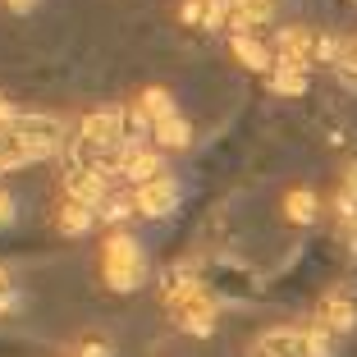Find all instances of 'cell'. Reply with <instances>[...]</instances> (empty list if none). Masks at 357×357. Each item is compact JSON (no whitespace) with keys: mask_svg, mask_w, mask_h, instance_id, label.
Returning a JSON list of instances; mask_svg holds the SVG:
<instances>
[{"mask_svg":"<svg viewBox=\"0 0 357 357\" xmlns=\"http://www.w3.org/2000/svg\"><path fill=\"white\" fill-rule=\"evenodd\" d=\"M5 5H10L14 14H28V10H37V5H42V0H5Z\"/></svg>","mask_w":357,"mask_h":357,"instance_id":"18","label":"cell"},{"mask_svg":"<svg viewBox=\"0 0 357 357\" xmlns=\"http://www.w3.org/2000/svg\"><path fill=\"white\" fill-rule=\"evenodd\" d=\"M0 289H10V271L5 266H0Z\"/></svg>","mask_w":357,"mask_h":357,"instance_id":"19","label":"cell"},{"mask_svg":"<svg viewBox=\"0 0 357 357\" xmlns=\"http://www.w3.org/2000/svg\"><path fill=\"white\" fill-rule=\"evenodd\" d=\"M10 128L32 147V156H37V160L51 156V151L60 147V137H64V133H60V119H51V115H19Z\"/></svg>","mask_w":357,"mask_h":357,"instance_id":"5","label":"cell"},{"mask_svg":"<svg viewBox=\"0 0 357 357\" xmlns=\"http://www.w3.org/2000/svg\"><path fill=\"white\" fill-rule=\"evenodd\" d=\"M96 220V206H83V202L64 197L60 211H55V225H60V234H69V238H78V234H87Z\"/></svg>","mask_w":357,"mask_h":357,"instance_id":"7","label":"cell"},{"mask_svg":"<svg viewBox=\"0 0 357 357\" xmlns=\"http://www.w3.org/2000/svg\"><path fill=\"white\" fill-rule=\"evenodd\" d=\"M10 220H14V197L0 192V225H10Z\"/></svg>","mask_w":357,"mask_h":357,"instance_id":"17","label":"cell"},{"mask_svg":"<svg viewBox=\"0 0 357 357\" xmlns=\"http://www.w3.org/2000/svg\"><path fill=\"white\" fill-rule=\"evenodd\" d=\"M335 69H339V74L348 78V83H357V37H353V42H339Z\"/></svg>","mask_w":357,"mask_h":357,"instance_id":"15","label":"cell"},{"mask_svg":"<svg viewBox=\"0 0 357 357\" xmlns=\"http://www.w3.org/2000/svg\"><path fill=\"white\" fill-rule=\"evenodd\" d=\"M348 192H357V169H353V174H348Z\"/></svg>","mask_w":357,"mask_h":357,"instance_id":"20","label":"cell"},{"mask_svg":"<svg viewBox=\"0 0 357 357\" xmlns=\"http://www.w3.org/2000/svg\"><path fill=\"white\" fill-rule=\"evenodd\" d=\"M101 275L110 289H119V294H128V289H137V284L147 280V257H142V248H137L133 234L115 229L110 238H105L101 248Z\"/></svg>","mask_w":357,"mask_h":357,"instance_id":"1","label":"cell"},{"mask_svg":"<svg viewBox=\"0 0 357 357\" xmlns=\"http://www.w3.org/2000/svg\"><path fill=\"white\" fill-rule=\"evenodd\" d=\"M137 211V202H133V192H110V197L96 206V220H105V225H124L128 215Z\"/></svg>","mask_w":357,"mask_h":357,"instance_id":"12","label":"cell"},{"mask_svg":"<svg viewBox=\"0 0 357 357\" xmlns=\"http://www.w3.org/2000/svg\"><path fill=\"white\" fill-rule=\"evenodd\" d=\"M271 83H275V92L298 96L307 87V69H298V64H275V69H271Z\"/></svg>","mask_w":357,"mask_h":357,"instance_id":"13","label":"cell"},{"mask_svg":"<svg viewBox=\"0 0 357 357\" xmlns=\"http://www.w3.org/2000/svg\"><path fill=\"white\" fill-rule=\"evenodd\" d=\"M151 142H156L160 151H178V147H188L192 142V128H188V119H165V124H156L151 128Z\"/></svg>","mask_w":357,"mask_h":357,"instance_id":"10","label":"cell"},{"mask_svg":"<svg viewBox=\"0 0 357 357\" xmlns=\"http://www.w3.org/2000/svg\"><path fill=\"white\" fill-rule=\"evenodd\" d=\"M353 303H348L344 294H330L326 303H321V312H316V326L321 330H330V335H339V330H348L353 326Z\"/></svg>","mask_w":357,"mask_h":357,"instance_id":"9","label":"cell"},{"mask_svg":"<svg viewBox=\"0 0 357 357\" xmlns=\"http://www.w3.org/2000/svg\"><path fill=\"white\" fill-rule=\"evenodd\" d=\"M284 215L294 225H307V220H316V197L307 188H294L289 197H284Z\"/></svg>","mask_w":357,"mask_h":357,"instance_id":"14","label":"cell"},{"mask_svg":"<svg viewBox=\"0 0 357 357\" xmlns=\"http://www.w3.org/2000/svg\"><path fill=\"white\" fill-rule=\"evenodd\" d=\"M74 357H110V348H105L101 339H83V344L74 348Z\"/></svg>","mask_w":357,"mask_h":357,"instance_id":"16","label":"cell"},{"mask_svg":"<svg viewBox=\"0 0 357 357\" xmlns=\"http://www.w3.org/2000/svg\"><path fill=\"white\" fill-rule=\"evenodd\" d=\"M133 202H137V211H142V215H151V220H156V215H169V211L178 206V183L174 178H151V183H142V188H133Z\"/></svg>","mask_w":357,"mask_h":357,"instance_id":"6","label":"cell"},{"mask_svg":"<svg viewBox=\"0 0 357 357\" xmlns=\"http://www.w3.org/2000/svg\"><path fill=\"white\" fill-rule=\"evenodd\" d=\"M124 128H128V115L124 110H92V115H83V124H78V147L83 151H115L119 142H124Z\"/></svg>","mask_w":357,"mask_h":357,"instance_id":"3","label":"cell"},{"mask_svg":"<svg viewBox=\"0 0 357 357\" xmlns=\"http://www.w3.org/2000/svg\"><path fill=\"white\" fill-rule=\"evenodd\" d=\"M234 55H238L248 69H275V55L266 51V42H257L252 32H243V37H234Z\"/></svg>","mask_w":357,"mask_h":357,"instance_id":"11","label":"cell"},{"mask_svg":"<svg viewBox=\"0 0 357 357\" xmlns=\"http://www.w3.org/2000/svg\"><path fill=\"white\" fill-rule=\"evenodd\" d=\"M137 115L147 119L151 128L165 124V119H174V115H178V110H174V96H169L165 87H147V92L137 96Z\"/></svg>","mask_w":357,"mask_h":357,"instance_id":"8","label":"cell"},{"mask_svg":"<svg viewBox=\"0 0 357 357\" xmlns=\"http://www.w3.org/2000/svg\"><path fill=\"white\" fill-rule=\"evenodd\" d=\"M169 312H174V326L188 330V335H211L215 330V303H211L206 289H188V294H178L174 303H169Z\"/></svg>","mask_w":357,"mask_h":357,"instance_id":"4","label":"cell"},{"mask_svg":"<svg viewBox=\"0 0 357 357\" xmlns=\"http://www.w3.org/2000/svg\"><path fill=\"white\" fill-rule=\"evenodd\" d=\"M252 357H330V330H321V326L266 330L252 344Z\"/></svg>","mask_w":357,"mask_h":357,"instance_id":"2","label":"cell"}]
</instances>
